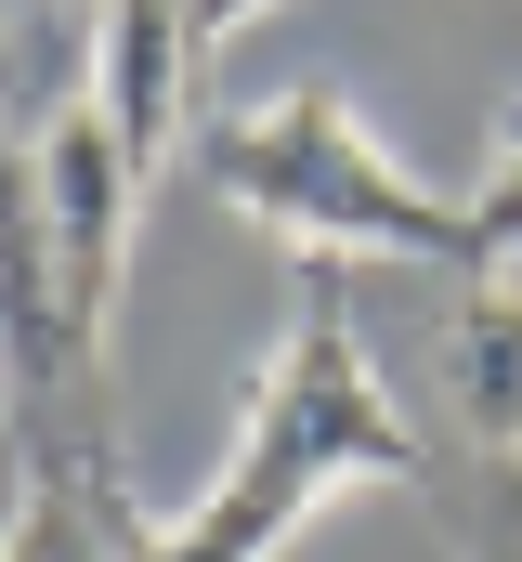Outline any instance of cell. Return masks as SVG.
<instances>
[{"instance_id": "obj_4", "label": "cell", "mask_w": 522, "mask_h": 562, "mask_svg": "<svg viewBox=\"0 0 522 562\" xmlns=\"http://www.w3.org/2000/svg\"><path fill=\"white\" fill-rule=\"evenodd\" d=\"M196 13L183 0H105V26H92V53H79V92L105 105L130 132L144 170H183V92H196Z\"/></svg>"}, {"instance_id": "obj_8", "label": "cell", "mask_w": 522, "mask_h": 562, "mask_svg": "<svg viewBox=\"0 0 522 562\" xmlns=\"http://www.w3.org/2000/svg\"><path fill=\"white\" fill-rule=\"evenodd\" d=\"M183 13H196V53H223V40H249L274 0H183Z\"/></svg>"}, {"instance_id": "obj_1", "label": "cell", "mask_w": 522, "mask_h": 562, "mask_svg": "<svg viewBox=\"0 0 522 562\" xmlns=\"http://www.w3.org/2000/svg\"><path fill=\"white\" fill-rule=\"evenodd\" d=\"M418 471H431V445L379 380L340 262H300L287 327L261 340V380L223 431V471L183 510H130V562H274L287 537H314V510H340L366 484H418Z\"/></svg>"}, {"instance_id": "obj_10", "label": "cell", "mask_w": 522, "mask_h": 562, "mask_svg": "<svg viewBox=\"0 0 522 562\" xmlns=\"http://www.w3.org/2000/svg\"><path fill=\"white\" fill-rule=\"evenodd\" d=\"M0 393H13V327H0Z\"/></svg>"}, {"instance_id": "obj_5", "label": "cell", "mask_w": 522, "mask_h": 562, "mask_svg": "<svg viewBox=\"0 0 522 562\" xmlns=\"http://www.w3.org/2000/svg\"><path fill=\"white\" fill-rule=\"evenodd\" d=\"M444 406L484 458H522V276H470L444 314Z\"/></svg>"}, {"instance_id": "obj_6", "label": "cell", "mask_w": 522, "mask_h": 562, "mask_svg": "<svg viewBox=\"0 0 522 562\" xmlns=\"http://www.w3.org/2000/svg\"><path fill=\"white\" fill-rule=\"evenodd\" d=\"M0 562H130V497L105 484V458H39L0 524Z\"/></svg>"}, {"instance_id": "obj_9", "label": "cell", "mask_w": 522, "mask_h": 562, "mask_svg": "<svg viewBox=\"0 0 522 562\" xmlns=\"http://www.w3.org/2000/svg\"><path fill=\"white\" fill-rule=\"evenodd\" d=\"M53 13H66V26H79V53H92V26H105V0H53Z\"/></svg>"}, {"instance_id": "obj_7", "label": "cell", "mask_w": 522, "mask_h": 562, "mask_svg": "<svg viewBox=\"0 0 522 562\" xmlns=\"http://www.w3.org/2000/svg\"><path fill=\"white\" fill-rule=\"evenodd\" d=\"M470 210H484V249H497V276H522V105L484 132V183H470Z\"/></svg>"}, {"instance_id": "obj_2", "label": "cell", "mask_w": 522, "mask_h": 562, "mask_svg": "<svg viewBox=\"0 0 522 562\" xmlns=\"http://www.w3.org/2000/svg\"><path fill=\"white\" fill-rule=\"evenodd\" d=\"M196 183L261 223L274 249H300V262H431V276H497V249H484V210L470 196H444L431 170H405L366 119H353V92H327V79H287V92H261L236 119H209L196 132Z\"/></svg>"}, {"instance_id": "obj_3", "label": "cell", "mask_w": 522, "mask_h": 562, "mask_svg": "<svg viewBox=\"0 0 522 562\" xmlns=\"http://www.w3.org/2000/svg\"><path fill=\"white\" fill-rule=\"evenodd\" d=\"M144 157L130 132L66 92L39 132H26V170H13V210H26V262H39V301H53V340L66 367L92 380L105 367V327H118V288H130V223H144Z\"/></svg>"}]
</instances>
